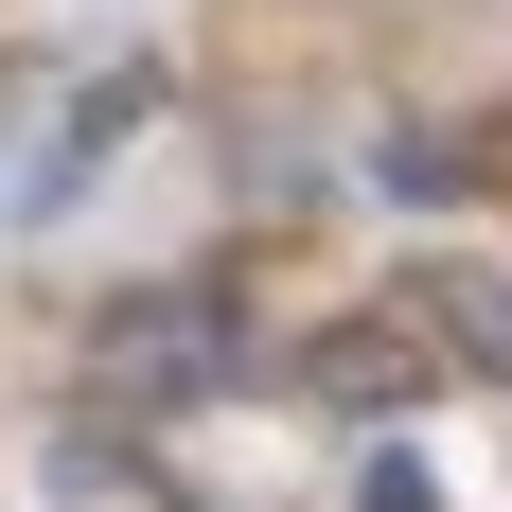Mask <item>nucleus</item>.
I'll use <instances>...</instances> for the list:
<instances>
[{
    "label": "nucleus",
    "mask_w": 512,
    "mask_h": 512,
    "mask_svg": "<svg viewBox=\"0 0 512 512\" xmlns=\"http://www.w3.org/2000/svg\"><path fill=\"white\" fill-rule=\"evenodd\" d=\"M318 389H336V407H407L424 354H407V336H318Z\"/></svg>",
    "instance_id": "1"
},
{
    "label": "nucleus",
    "mask_w": 512,
    "mask_h": 512,
    "mask_svg": "<svg viewBox=\"0 0 512 512\" xmlns=\"http://www.w3.org/2000/svg\"><path fill=\"white\" fill-rule=\"evenodd\" d=\"M424 318H460L477 354L512 371V265H442V283H424Z\"/></svg>",
    "instance_id": "2"
},
{
    "label": "nucleus",
    "mask_w": 512,
    "mask_h": 512,
    "mask_svg": "<svg viewBox=\"0 0 512 512\" xmlns=\"http://www.w3.org/2000/svg\"><path fill=\"white\" fill-rule=\"evenodd\" d=\"M371 195H407V212H424V195H460V142H389V159H371Z\"/></svg>",
    "instance_id": "3"
},
{
    "label": "nucleus",
    "mask_w": 512,
    "mask_h": 512,
    "mask_svg": "<svg viewBox=\"0 0 512 512\" xmlns=\"http://www.w3.org/2000/svg\"><path fill=\"white\" fill-rule=\"evenodd\" d=\"M18 142H36V106H18V89H0V159H18Z\"/></svg>",
    "instance_id": "4"
}]
</instances>
